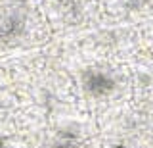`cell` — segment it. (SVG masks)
<instances>
[{"label": "cell", "mask_w": 153, "mask_h": 148, "mask_svg": "<svg viewBox=\"0 0 153 148\" xmlns=\"http://www.w3.org/2000/svg\"><path fill=\"white\" fill-rule=\"evenodd\" d=\"M84 85H86V89H88L92 94H107L109 90L113 89L115 81L109 77L107 73H102V71H92V73H88Z\"/></svg>", "instance_id": "obj_1"}, {"label": "cell", "mask_w": 153, "mask_h": 148, "mask_svg": "<svg viewBox=\"0 0 153 148\" xmlns=\"http://www.w3.org/2000/svg\"><path fill=\"white\" fill-rule=\"evenodd\" d=\"M111 148H126L124 144H115V146H111Z\"/></svg>", "instance_id": "obj_2"}]
</instances>
